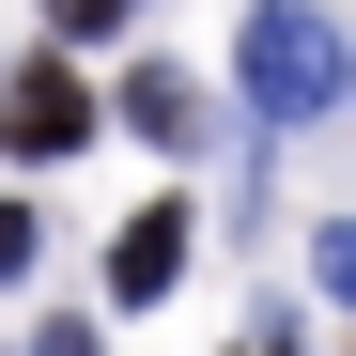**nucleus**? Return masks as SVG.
<instances>
[{
  "label": "nucleus",
  "mask_w": 356,
  "mask_h": 356,
  "mask_svg": "<svg viewBox=\"0 0 356 356\" xmlns=\"http://www.w3.org/2000/svg\"><path fill=\"white\" fill-rule=\"evenodd\" d=\"M47 31H63V47H93V31H124V0H47Z\"/></svg>",
  "instance_id": "obj_5"
},
{
  "label": "nucleus",
  "mask_w": 356,
  "mask_h": 356,
  "mask_svg": "<svg viewBox=\"0 0 356 356\" xmlns=\"http://www.w3.org/2000/svg\"><path fill=\"white\" fill-rule=\"evenodd\" d=\"M78 140H93V93L63 63H16V78H0V155H78Z\"/></svg>",
  "instance_id": "obj_2"
},
{
  "label": "nucleus",
  "mask_w": 356,
  "mask_h": 356,
  "mask_svg": "<svg viewBox=\"0 0 356 356\" xmlns=\"http://www.w3.org/2000/svg\"><path fill=\"white\" fill-rule=\"evenodd\" d=\"M232 78H248V108H264V124H325V108H341V78H356V47L325 31V0H264V16L232 31Z\"/></svg>",
  "instance_id": "obj_1"
},
{
  "label": "nucleus",
  "mask_w": 356,
  "mask_h": 356,
  "mask_svg": "<svg viewBox=\"0 0 356 356\" xmlns=\"http://www.w3.org/2000/svg\"><path fill=\"white\" fill-rule=\"evenodd\" d=\"M232 356H294V325H248V341H232Z\"/></svg>",
  "instance_id": "obj_8"
},
{
  "label": "nucleus",
  "mask_w": 356,
  "mask_h": 356,
  "mask_svg": "<svg viewBox=\"0 0 356 356\" xmlns=\"http://www.w3.org/2000/svg\"><path fill=\"white\" fill-rule=\"evenodd\" d=\"M170 264H186V202H140L124 232H108V294H124V310H155Z\"/></svg>",
  "instance_id": "obj_3"
},
{
  "label": "nucleus",
  "mask_w": 356,
  "mask_h": 356,
  "mask_svg": "<svg viewBox=\"0 0 356 356\" xmlns=\"http://www.w3.org/2000/svg\"><path fill=\"white\" fill-rule=\"evenodd\" d=\"M124 124L186 155V140H202V78H170V63H140V78H124Z\"/></svg>",
  "instance_id": "obj_4"
},
{
  "label": "nucleus",
  "mask_w": 356,
  "mask_h": 356,
  "mask_svg": "<svg viewBox=\"0 0 356 356\" xmlns=\"http://www.w3.org/2000/svg\"><path fill=\"white\" fill-rule=\"evenodd\" d=\"M31 356H108V341H93V325H78V310H63V325H47V341H31Z\"/></svg>",
  "instance_id": "obj_7"
},
{
  "label": "nucleus",
  "mask_w": 356,
  "mask_h": 356,
  "mask_svg": "<svg viewBox=\"0 0 356 356\" xmlns=\"http://www.w3.org/2000/svg\"><path fill=\"white\" fill-rule=\"evenodd\" d=\"M31 264V202H0V279H16Z\"/></svg>",
  "instance_id": "obj_6"
}]
</instances>
